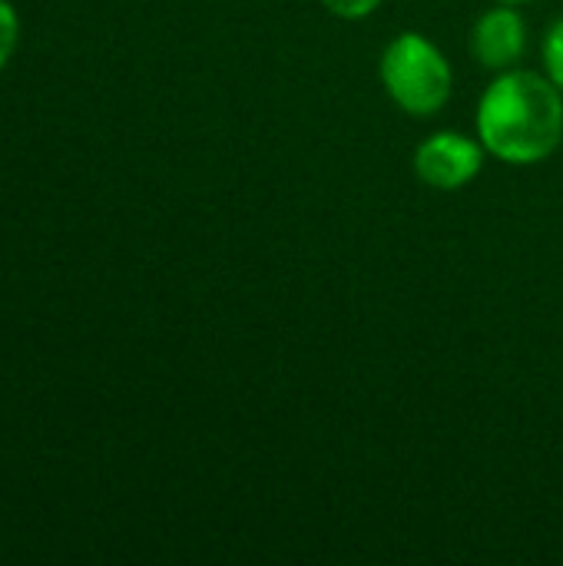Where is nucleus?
Returning <instances> with one entry per match:
<instances>
[{"mask_svg":"<svg viewBox=\"0 0 563 566\" xmlns=\"http://www.w3.org/2000/svg\"><path fill=\"white\" fill-rule=\"evenodd\" d=\"M478 139L504 163H544L563 143V93L531 70H504L481 96Z\"/></svg>","mask_w":563,"mask_h":566,"instance_id":"1","label":"nucleus"},{"mask_svg":"<svg viewBox=\"0 0 563 566\" xmlns=\"http://www.w3.org/2000/svg\"><path fill=\"white\" fill-rule=\"evenodd\" d=\"M382 83L388 96L411 116H431L451 99V66L445 53L421 33H398L382 53Z\"/></svg>","mask_w":563,"mask_h":566,"instance_id":"2","label":"nucleus"},{"mask_svg":"<svg viewBox=\"0 0 563 566\" xmlns=\"http://www.w3.org/2000/svg\"><path fill=\"white\" fill-rule=\"evenodd\" d=\"M484 166V146L481 139H471L465 133H435L421 139L415 149V172L431 189H461L471 179H478Z\"/></svg>","mask_w":563,"mask_h":566,"instance_id":"3","label":"nucleus"},{"mask_svg":"<svg viewBox=\"0 0 563 566\" xmlns=\"http://www.w3.org/2000/svg\"><path fill=\"white\" fill-rule=\"evenodd\" d=\"M528 30L514 3L488 10L471 30V53L488 70H511L524 56Z\"/></svg>","mask_w":563,"mask_h":566,"instance_id":"4","label":"nucleus"},{"mask_svg":"<svg viewBox=\"0 0 563 566\" xmlns=\"http://www.w3.org/2000/svg\"><path fill=\"white\" fill-rule=\"evenodd\" d=\"M544 66L548 80L563 93V20H557L544 36Z\"/></svg>","mask_w":563,"mask_h":566,"instance_id":"5","label":"nucleus"},{"mask_svg":"<svg viewBox=\"0 0 563 566\" xmlns=\"http://www.w3.org/2000/svg\"><path fill=\"white\" fill-rule=\"evenodd\" d=\"M17 40H20V17L10 0H0V70L10 63Z\"/></svg>","mask_w":563,"mask_h":566,"instance_id":"6","label":"nucleus"},{"mask_svg":"<svg viewBox=\"0 0 563 566\" xmlns=\"http://www.w3.org/2000/svg\"><path fill=\"white\" fill-rule=\"evenodd\" d=\"M322 3L329 13H335L342 20H362L368 13H375L382 0H322Z\"/></svg>","mask_w":563,"mask_h":566,"instance_id":"7","label":"nucleus"},{"mask_svg":"<svg viewBox=\"0 0 563 566\" xmlns=\"http://www.w3.org/2000/svg\"><path fill=\"white\" fill-rule=\"evenodd\" d=\"M501 3H524V0H501Z\"/></svg>","mask_w":563,"mask_h":566,"instance_id":"8","label":"nucleus"}]
</instances>
